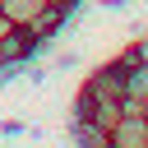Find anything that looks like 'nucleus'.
<instances>
[{"label":"nucleus","mask_w":148,"mask_h":148,"mask_svg":"<svg viewBox=\"0 0 148 148\" xmlns=\"http://www.w3.org/2000/svg\"><path fill=\"white\" fill-rule=\"evenodd\" d=\"M111 148H148V116L143 111H120L111 125Z\"/></svg>","instance_id":"nucleus-1"},{"label":"nucleus","mask_w":148,"mask_h":148,"mask_svg":"<svg viewBox=\"0 0 148 148\" xmlns=\"http://www.w3.org/2000/svg\"><path fill=\"white\" fill-rule=\"evenodd\" d=\"M69 148H111V130L83 116H69Z\"/></svg>","instance_id":"nucleus-2"},{"label":"nucleus","mask_w":148,"mask_h":148,"mask_svg":"<svg viewBox=\"0 0 148 148\" xmlns=\"http://www.w3.org/2000/svg\"><path fill=\"white\" fill-rule=\"evenodd\" d=\"M125 92L148 106V60H134V65L125 69Z\"/></svg>","instance_id":"nucleus-3"},{"label":"nucleus","mask_w":148,"mask_h":148,"mask_svg":"<svg viewBox=\"0 0 148 148\" xmlns=\"http://www.w3.org/2000/svg\"><path fill=\"white\" fill-rule=\"evenodd\" d=\"M37 9H42V0H0V14L9 23H32Z\"/></svg>","instance_id":"nucleus-4"},{"label":"nucleus","mask_w":148,"mask_h":148,"mask_svg":"<svg viewBox=\"0 0 148 148\" xmlns=\"http://www.w3.org/2000/svg\"><path fill=\"white\" fill-rule=\"evenodd\" d=\"M120 60H125V65H134V60H148V32H143V37H134V42L120 51Z\"/></svg>","instance_id":"nucleus-5"},{"label":"nucleus","mask_w":148,"mask_h":148,"mask_svg":"<svg viewBox=\"0 0 148 148\" xmlns=\"http://www.w3.org/2000/svg\"><path fill=\"white\" fill-rule=\"evenodd\" d=\"M65 69H79V51H60L51 60V74H65Z\"/></svg>","instance_id":"nucleus-6"},{"label":"nucleus","mask_w":148,"mask_h":148,"mask_svg":"<svg viewBox=\"0 0 148 148\" xmlns=\"http://www.w3.org/2000/svg\"><path fill=\"white\" fill-rule=\"evenodd\" d=\"M102 9H111V14H120V9H130V0H102Z\"/></svg>","instance_id":"nucleus-7"},{"label":"nucleus","mask_w":148,"mask_h":148,"mask_svg":"<svg viewBox=\"0 0 148 148\" xmlns=\"http://www.w3.org/2000/svg\"><path fill=\"white\" fill-rule=\"evenodd\" d=\"M9 28H14V23H9V18H5V14H0V37H5V32H9Z\"/></svg>","instance_id":"nucleus-8"},{"label":"nucleus","mask_w":148,"mask_h":148,"mask_svg":"<svg viewBox=\"0 0 148 148\" xmlns=\"http://www.w3.org/2000/svg\"><path fill=\"white\" fill-rule=\"evenodd\" d=\"M143 116H148V106H143Z\"/></svg>","instance_id":"nucleus-9"}]
</instances>
